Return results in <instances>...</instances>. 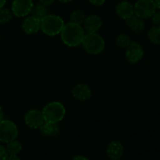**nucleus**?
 I'll use <instances>...</instances> for the list:
<instances>
[{
    "instance_id": "9",
    "label": "nucleus",
    "mask_w": 160,
    "mask_h": 160,
    "mask_svg": "<svg viewBox=\"0 0 160 160\" xmlns=\"http://www.w3.org/2000/svg\"><path fill=\"white\" fill-rule=\"evenodd\" d=\"M144 54H145V52L141 44L138 42H133V41L130 44L129 46L126 48V52H125L127 60L130 63L132 64L140 62L144 57Z\"/></svg>"
},
{
    "instance_id": "23",
    "label": "nucleus",
    "mask_w": 160,
    "mask_h": 160,
    "mask_svg": "<svg viewBox=\"0 0 160 160\" xmlns=\"http://www.w3.org/2000/svg\"><path fill=\"white\" fill-rule=\"evenodd\" d=\"M151 18L153 24L156 25V26H160V10H156L154 14L152 16Z\"/></svg>"
},
{
    "instance_id": "1",
    "label": "nucleus",
    "mask_w": 160,
    "mask_h": 160,
    "mask_svg": "<svg viewBox=\"0 0 160 160\" xmlns=\"http://www.w3.org/2000/svg\"><path fill=\"white\" fill-rule=\"evenodd\" d=\"M85 34L82 25L69 22L64 24L59 34L61 40L66 45L69 47H78L81 45Z\"/></svg>"
},
{
    "instance_id": "34",
    "label": "nucleus",
    "mask_w": 160,
    "mask_h": 160,
    "mask_svg": "<svg viewBox=\"0 0 160 160\" xmlns=\"http://www.w3.org/2000/svg\"><path fill=\"white\" fill-rule=\"evenodd\" d=\"M159 86H160V81H159Z\"/></svg>"
},
{
    "instance_id": "12",
    "label": "nucleus",
    "mask_w": 160,
    "mask_h": 160,
    "mask_svg": "<svg viewBox=\"0 0 160 160\" xmlns=\"http://www.w3.org/2000/svg\"><path fill=\"white\" fill-rule=\"evenodd\" d=\"M22 29L27 34H34L41 31V20L33 16L25 17L22 23Z\"/></svg>"
},
{
    "instance_id": "15",
    "label": "nucleus",
    "mask_w": 160,
    "mask_h": 160,
    "mask_svg": "<svg viewBox=\"0 0 160 160\" xmlns=\"http://www.w3.org/2000/svg\"><path fill=\"white\" fill-rule=\"evenodd\" d=\"M41 134L45 138L56 137L60 132V127L58 123L45 121L39 128Z\"/></svg>"
},
{
    "instance_id": "31",
    "label": "nucleus",
    "mask_w": 160,
    "mask_h": 160,
    "mask_svg": "<svg viewBox=\"0 0 160 160\" xmlns=\"http://www.w3.org/2000/svg\"><path fill=\"white\" fill-rule=\"evenodd\" d=\"M6 2V0H0V8L3 7Z\"/></svg>"
},
{
    "instance_id": "18",
    "label": "nucleus",
    "mask_w": 160,
    "mask_h": 160,
    "mask_svg": "<svg viewBox=\"0 0 160 160\" xmlns=\"http://www.w3.org/2000/svg\"><path fill=\"white\" fill-rule=\"evenodd\" d=\"M85 18V13H84V10H82L81 9H73L70 14V22L77 23V24L83 25Z\"/></svg>"
},
{
    "instance_id": "14",
    "label": "nucleus",
    "mask_w": 160,
    "mask_h": 160,
    "mask_svg": "<svg viewBox=\"0 0 160 160\" xmlns=\"http://www.w3.org/2000/svg\"><path fill=\"white\" fill-rule=\"evenodd\" d=\"M123 144L119 141H112L108 145L106 148V155L110 160H120L121 159L123 155Z\"/></svg>"
},
{
    "instance_id": "13",
    "label": "nucleus",
    "mask_w": 160,
    "mask_h": 160,
    "mask_svg": "<svg viewBox=\"0 0 160 160\" xmlns=\"http://www.w3.org/2000/svg\"><path fill=\"white\" fill-rule=\"evenodd\" d=\"M115 12L120 18L126 20L134 15V5L128 1H121L116 6Z\"/></svg>"
},
{
    "instance_id": "27",
    "label": "nucleus",
    "mask_w": 160,
    "mask_h": 160,
    "mask_svg": "<svg viewBox=\"0 0 160 160\" xmlns=\"http://www.w3.org/2000/svg\"><path fill=\"white\" fill-rule=\"evenodd\" d=\"M72 160H90L88 158H87L86 156H81V155H78V156H76L75 157L73 158Z\"/></svg>"
},
{
    "instance_id": "17",
    "label": "nucleus",
    "mask_w": 160,
    "mask_h": 160,
    "mask_svg": "<svg viewBox=\"0 0 160 160\" xmlns=\"http://www.w3.org/2000/svg\"><path fill=\"white\" fill-rule=\"evenodd\" d=\"M6 151L9 156H17L22 151V144L18 140L15 139L6 144Z\"/></svg>"
},
{
    "instance_id": "3",
    "label": "nucleus",
    "mask_w": 160,
    "mask_h": 160,
    "mask_svg": "<svg viewBox=\"0 0 160 160\" xmlns=\"http://www.w3.org/2000/svg\"><path fill=\"white\" fill-rule=\"evenodd\" d=\"M83 48L90 55H98L106 47L104 38L98 33H87L81 43Z\"/></svg>"
},
{
    "instance_id": "22",
    "label": "nucleus",
    "mask_w": 160,
    "mask_h": 160,
    "mask_svg": "<svg viewBox=\"0 0 160 160\" xmlns=\"http://www.w3.org/2000/svg\"><path fill=\"white\" fill-rule=\"evenodd\" d=\"M12 13L11 10L7 8H0V23H6L10 21L12 18Z\"/></svg>"
},
{
    "instance_id": "24",
    "label": "nucleus",
    "mask_w": 160,
    "mask_h": 160,
    "mask_svg": "<svg viewBox=\"0 0 160 160\" xmlns=\"http://www.w3.org/2000/svg\"><path fill=\"white\" fill-rule=\"evenodd\" d=\"M8 156H9V155L6 151V147L0 144V160H6Z\"/></svg>"
},
{
    "instance_id": "33",
    "label": "nucleus",
    "mask_w": 160,
    "mask_h": 160,
    "mask_svg": "<svg viewBox=\"0 0 160 160\" xmlns=\"http://www.w3.org/2000/svg\"><path fill=\"white\" fill-rule=\"evenodd\" d=\"M0 40H1V36H0Z\"/></svg>"
},
{
    "instance_id": "4",
    "label": "nucleus",
    "mask_w": 160,
    "mask_h": 160,
    "mask_svg": "<svg viewBox=\"0 0 160 160\" xmlns=\"http://www.w3.org/2000/svg\"><path fill=\"white\" fill-rule=\"evenodd\" d=\"M42 112L45 121L59 123L65 117L66 108L59 102H51L44 106Z\"/></svg>"
},
{
    "instance_id": "16",
    "label": "nucleus",
    "mask_w": 160,
    "mask_h": 160,
    "mask_svg": "<svg viewBox=\"0 0 160 160\" xmlns=\"http://www.w3.org/2000/svg\"><path fill=\"white\" fill-rule=\"evenodd\" d=\"M125 21H126V25L128 28L135 34H140L145 28V23L144 19L136 15H133L130 18L127 19Z\"/></svg>"
},
{
    "instance_id": "8",
    "label": "nucleus",
    "mask_w": 160,
    "mask_h": 160,
    "mask_svg": "<svg viewBox=\"0 0 160 160\" xmlns=\"http://www.w3.org/2000/svg\"><path fill=\"white\" fill-rule=\"evenodd\" d=\"M23 120L25 124L31 129H39L45 121L42 111L35 109L28 110L24 114Z\"/></svg>"
},
{
    "instance_id": "7",
    "label": "nucleus",
    "mask_w": 160,
    "mask_h": 160,
    "mask_svg": "<svg viewBox=\"0 0 160 160\" xmlns=\"http://www.w3.org/2000/svg\"><path fill=\"white\" fill-rule=\"evenodd\" d=\"M33 6V0H13L11 5V12L17 17H26L31 13Z\"/></svg>"
},
{
    "instance_id": "26",
    "label": "nucleus",
    "mask_w": 160,
    "mask_h": 160,
    "mask_svg": "<svg viewBox=\"0 0 160 160\" xmlns=\"http://www.w3.org/2000/svg\"><path fill=\"white\" fill-rule=\"evenodd\" d=\"M55 1L56 0H39V3L48 7V6H52L55 2Z\"/></svg>"
},
{
    "instance_id": "35",
    "label": "nucleus",
    "mask_w": 160,
    "mask_h": 160,
    "mask_svg": "<svg viewBox=\"0 0 160 160\" xmlns=\"http://www.w3.org/2000/svg\"><path fill=\"white\" fill-rule=\"evenodd\" d=\"M120 160H121V159H120Z\"/></svg>"
},
{
    "instance_id": "25",
    "label": "nucleus",
    "mask_w": 160,
    "mask_h": 160,
    "mask_svg": "<svg viewBox=\"0 0 160 160\" xmlns=\"http://www.w3.org/2000/svg\"><path fill=\"white\" fill-rule=\"evenodd\" d=\"M106 0H88L89 2L95 6H102L105 4Z\"/></svg>"
},
{
    "instance_id": "6",
    "label": "nucleus",
    "mask_w": 160,
    "mask_h": 160,
    "mask_svg": "<svg viewBox=\"0 0 160 160\" xmlns=\"http://www.w3.org/2000/svg\"><path fill=\"white\" fill-rule=\"evenodd\" d=\"M134 15L142 19L151 18L157 10L154 0H138L134 5Z\"/></svg>"
},
{
    "instance_id": "11",
    "label": "nucleus",
    "mask_w": 160,
    "mask_h": 160,
    "mask_svg": "<svg viewBox=\"0 0 160 160\" xmlns=\"http://www.w3.org/2000/svg\"><path fill=\"white\" fill-rule=\"evenodd\" d=\"M82 26L87 33H98L102 26V21L98 15L91 14L86 17Z\"/></svg>"
},
{
    "instance_id": "5",
    "label": "nucleus",
    "mask_w": 160,
    "mask_h": 160,
    "mask_svg": "<svg viewBox=\"0 0 160 160\" xmlns=\"http://www.w3.org/2000/svg\"><path fill=\"white\" fill-rule=\"evenodd\" d=\"M18 134V128L14 122L4 119L0 121V142L7 144L17 139Z\"/></svg>"
},
{
    "instance_id": "19",
    "label": "nucleus",
    "mask_w": 160,
    "mask_h": 160,
    "mask_svg": "<svg viewBox=\"0 0 160 160\" xmlns=\"http://www.w3.org/2000/svg\"><path fill=\"white\" fill-rule=\"evenodd\" d=\"M31 13V16L41 20L48 14V9H47L46 6H43L41 3H38L35 5L34 4Z\"/></svg>"
},
{
    "instance_id": "28",
    "label": "nucleus",
    "mask_w": 160,
    "mask_h": 160,
    "mask_svg": "<svg viewBox=\"0 0 160 160\" xmlns=\"http://www.w3.org/2000/svg\"><path fill=\"white\" fill-rule=\"evenodd\" d=\"M6 160H21L18 156H9Z\"/></svg>"
},
{
    "instance_id": "29",
    "label": "nucleus",
    "mask_w": 160,
    "mask_h": 160,
    "mask_svg": "<svg viewBox=\"0 0 160 160\" xmlns=\"http://www.w3.org/2000/svg\"><path fill=\"white\" fill-rule=\"evenodd\" d=\"M3 117H4V112H3L2 108L0 106V121L3 120Z\"/></svg>"
},
{
    "instance_id": "30",
    "label": "nucleus",
    "mask_w": 160,
    "mask_h": 160,
    "mask_svg": "<svg viewBox=\"0 0 160 160\" xmlns=\"http://www.w3.org/2000/svg\"><path fill=\"white\" fill-rule=\"evenodd\" d=\"M156 8L160 10V0H154Z\"/></svg>"
},
{
    "instance_id": "2",
    "label": "nucleus",
    "mask_w": 160,
    "mask_h": 160,
    "mask_svg": "<svg viewBox=\"0 0 160 160\" xmlns=\"http://www.w3.org/2000/svg\"><path fill=\"white\" fill-rule=\"evenodd\" d=\"M64 20L56 14H47L41 20V31L47 36H56L60 34L63 28Z\"/></svg>"
},
{
    "instance_id": "21",
    "label": "nucleus",
    "mask_w": 160,
    "mask_h": 160,
    "mask_svg": "<svg viewBox=\"0 0 160 160\" xmlns=\"http://www.w3.org/2000/svg\"><path fill=\"white\" fill-rule=\"evenodd\" d=\"M115 42L117 46L120 47V48H126L132 42V40H131V38L128 34H126V33H121V34H118L117 36Z\"/></svg>"
},
{
    "instance_id": "32",
    "label": "nucleus",
    "mask_w": 160,
    "mask_h": 160,
    "mask_svg": "<svg viewBox=\"0 0 160 160\" xmlns=\"http://www.w3.org/2000/svg\"><path fill=\"white\" fill-rule=\"evenodd\" d=\"M58 1L62 3H68V2H72L73 0H58Z\"/></svg>"
},
{
    "instance_id": "20",
    "label": "nucleus",
    "mask_w": 160,
    "mask_h": 160,
    "mask_svg": "<svg viewBox=\"0 0 160 160\" xmlns=\"http://www.w3.org/2000/svg\"><path fill=\"white\" fill-rule=\"evenodd\" d=\"M148 38L154 45H160V26L153 25L148 31Z\"/></svg>"
},
{
    "instance_id": "10",
    "label": "nucleus",
    "mask_w": 160,
    "mask_h": 160,
    "mask_svg": "<svg viewBox=\"0 0 160 160\" xmlns=\"http://www.w3.org/2000/svg\"><path fill=\"white\" fill-rule=\"evenodd\" d=\"M71 95L75 100L79 102H85L91 98L92 91L88 84L81 83L73 86L71 89Z\"/></svg>"
}]
</instances>
